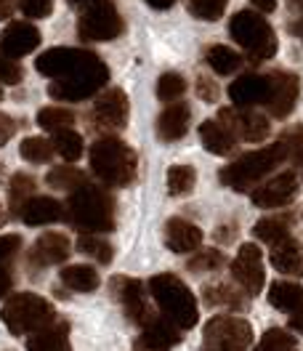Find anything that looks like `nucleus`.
<instances>
[{
    "label": "nucleus",
    "mask_w": 303,
    "mask_h": 351,
    "mask_svg": "<svg viewBox=\"0 0 303 351\" xmlns=\"http://www.w3.org/2000/svg\"><path fill=\"white\" fill-rule=\"evenodd\" d=\"M62 285L72 293H93L96 287L101 285V277L93 266L88 263H75V266H66L62 271Z\"/></svg>",
    "instance_id": "31"
},
{
    "label": "nucleus",
    "mask_w": 303,
    "mask_h": 351,
    "mask_svg": "<svg viewBox=\"0 0 303 351\" xmlns=\"http://www.w3.org/2000/svg\"><path fill=\"white\" fill-rule=\"evenodd\" d=\"M282 144H284V152L287 157L295 162V173L298 178H303V125H293L282 133Z\"/></svg>",
    "instance_id": "43"
},
{
    "label": "nucleus",
    "mask_w": 303,
    "mask_h": 351,
    "mask_svg": "<svg viewBox=\"0 0 303 351\" xmlns=\"http://www.w3.org/2000/svg\"><path fill=\"white\" fill-rule=\"evenodd\" d=\"M269 77V96H266V110L271 112V117L284 120L298 104V93H301V77L295 72L287 69H274L266 75Z\"/></svg>",
    "instance_id": "13"
},
{
    "label": "nucleus",
    "mask_w": 303,
    "mask_h": 351,
    "mask_svg": "<svg viewBox=\"0 0 303 351\" xmlns=\"http://www.w3.org/2000/svg\"><path fill=\"white\" fill-rule=\"evenodd\" d=\"M19 8L27 19H45L53 11V0H19Z\"/></svg>",
    "instance_id": "46"
},
{
    "label": "nucleus",
    "mask_w": 303,
    "mask_h": 351,
    "mask_svg": "<svg viewBox=\"0 0 303 351\" xmlns=\"http://www.w3.org/2000/svg\"><path fill=\"white\" fill-rule=\"evenodd\" d=\"M298 186H301V178L295 171L274 176L271 181H263L253 189V205H258L263 210L287 208L293 199L298 197Z\"/></svg>",
    "instance_id": "16"
},
{
    "label": "nucleus",
    "mask_w": 303,
    "mask_h": 351,
    "mask_svg": "<svg viewBox=\"0 0 303 351\" xmlns=\"http://www.w3.org/2000/svg\"><path fill=\"white\" fill-rule=\"evenodd\" d=\"M38 125L48 133L66 131L75 125V112L66 110V107H43L38 112Z\"/></svg>",
    "instance_id": "38"
},
{
    "label": "nucleus",
    "mask_w": 303,
    "mask_h": 351,
    "mask_svg": "<svg viewBox=\"0 0 303 351\" xmlns=\"http://www.w3.org/2000/svg\"><path fill=\"white\" fill-rule=\"evenodd\" d=\"M53 141H48L43 136H27L22 144H19V154H22V160L27 162H32V165H38V162H48L51 157H53Z\"/></svg>",
    "instance_id": "40"
},
{
    "label": "nucleus",
    "mask_w": 303,
    "mask_h": 351,
    "mask_svg": "<svg viewBox=\"0 0 303 351\" xmlns=\"http://www.w3.org/2000/svg\"><path fill=\"white\" fill-rule=\"evenodd\" d=\"M184 330L173 325L168 317H152L149 322L141 328V335L136 338L133 349L136 351H171L181 343Z\"/></svg>",
    "instance_id": "18"
},
{
    "label": "nucleus",
    "mask_w": 303,
    "mask_h": 351,
    "mask_svg": "<svg viewBox=\"0 0 303 351\" xmlns=\"http://www.w3.org/2000/svg\"><path fill=\"white\" fill-rule=\"evenodd\" d=\"M72 256V245L69 237L62 232H45L38 240L32 242L29 253H27V261L32 269H45V266H59Z\"/></svg>",
    "instance_id": "17"
},
{
    "label": "nucleus",
    "mask_w": 303,
    "mask_h": 351,
    "mask_svg": "<svg viewBox=\"0 0 303 351\" xmlns=\"http://www.w3.org/2000/svg\"><path fill=\"white\" fill-rule=\"evenodd\" d=\"M14 133H16V123H14L8 114H3V112H0V147H3V144H8Z\"/></svg>",
    "instance_id": "49"
},
{
    "label": "nucleus",
    "mask_w": 303,
    "mask_h": 351,
    "mask_svg": "<svg viewBox=\"0 0 303 351\" xmlns=\"http://www.w3.org/2000/svg\"><path fill=\"white\" fill-rule=\"evenodd\" d=\"M3 221H5V216H3V213H0V223H3Z\"/></svg>",
    "instance_id": "57"
},
{
    "label": "nucleus",
    "mask_w": 303,
    "mask_h": 351,
    "mask_svg": "<svg viewBox=\"0 0 303 351\" xmlns=\"http://www.w3.org/2000/svg\"><path fill=\"white\" fill-rule=\"evenodd\" d=\"M218 120L237 136V141H247V144H258L271 133L269 117L247 107H223L218 112Z\"/></svg>",
    "instance_id": "11"
},
{
    "label": "nucleus",
    "mask_w": 303,
    "mask_h": 351,
    "mask_svg": "<svg viewBox=\"0 0 303 351\" xmlns=\"http://www.w3.org/2000/svg\"><path fill=\"white\" fill-rule=\"evenodd\" d=\"M27 351H72L69 346V322L56 319L48 328L27 338Z\"/></svg>",
    "instance_id": "25"
},
{
    "label": "nucleus",
    "mask_w": 303,
    "mask_h": 351,
    "mask_svg": "<svg viewBox=\"0 0 303 351\" xmlns=\"http://www.w3.org/2000/svg\"><path fill=\"white\" fill-rule=\"evenodd\" d=\"M22 77H24V69L19 66V62L0 53V83L3 86H19Z\"/></svg>",
    "instance_id": "45"
},
{
    "label": "nucleus",
    "mask_w": 303,
    "mask_h": 351,
    "mask_svg": "<svg viewBox=\"0 0 303 351\" xmlns=\"http://www.w3.org/2000/svg\"><path fill=\"white\" fill-rule=\"evenodd\" d=\"M226 256L218 250V247H202L195 250L189 258H186V269L195 271V274H208V271H218L226 266Z\"/></svg>",
    "instance_id": "35"
},
{
    "label": "nucleus",
    "mask_w": 303,
    "mask_h": 351,
    "mask_svg": "<svg viewBox=\"0 0 303 351\" xmlns=\"http://www.w3.org/2000/svg\"><path fill=\"white\" fill-rule=\"evenodd\" d=\"M202 229L186 219H168L165 226H162V240L168 245L171 253H178V256H186V253H195L202 245Z\"/></svg>",
    "instance_id": "20"
},
{
    "label": "nucleus",
    "mask_w": 303,
    "mask_h": 351,
    "mask_svg": "<svg viewBox=\"0 0 303 351\" xmlns=\"http://www.w3.org/2000/svg\"><path fill=\"white\" fill-rule=\"evenodd\" d=\"M271 266L282 271V274H293V277H303V247L295 237L271 245Z\"/></svg>",
    "instance_id": "26"
},
{
    "label": "nucleus",
    "mask_w": 303,
    "mask_h": 351,
    "mask_svg": "<svg viewBox=\"0 0 303 351\" xmlns=\"http://www.w3.org/2000/svg\"><path fill=\"white\" fill-rule=\"evenodd\" d=\"M205 62L216 75H234L242 66V56L229 45H210L205 53Z\"/></svg>",
    "instance_id": "33"
},
{
    "label": "nucleus",
    "mask_w": 303,
    "mask_h": 351,
    "mask_svg": "<svg viewBox=\"0 0 303 351\" xmlns=\"http://www.w3.org/2000/svg\"><path fill=\"white\" fill-rule=\"evenodd\" d=\"M232 277L239 285V290H245L250 298L258 295L263 285H266V274H263V253L256 242H245L239 247V253L232 261Z\"/></svg>",
    "instance_id": "15"
},
{
    "label": "nucleus",
    "mask_w": 303,
    "mask_h": 351,
    "mask_svg": "<svg viewBox=\"0 0 303 351\" xmlns=\"http://www.w3.org/2000/svg\"><path fill=\"white\" fill-rule=\"evenodd\" d=\"M40 45V29L29 22H11L0 32V53L8 59H22Z\"/></svg>",
    "instance_id": "19"
},
{
    "label": "nucleus",
    "mask_w": 303,
    "mask_h": 351,
    "mask_svg": "<svg viewBox=\"0 0 303 351\" xmlns=\"http://www.w3.org/2000/svg\"><path fill=\"white\" fill-rule=\"evenodd\" d=\"M199 141L202 147L216 157H229V154L237 149V136L229 131L221 120H205L199 125Z\"/></svg>",
    "instance_id": "24"
},
{
    "label": "nucleus",
    "mask_w": 303,
    "mask_h": 351,
    "mask_svg": "<svg viewBox=\"0 0 303 351\" xmlns=\"http://www.w3.org/2000/svg\"><path fill=\"white\" fill-rule=\"evenodd\" d=\"M99 62V56L88 48H48L38 56V72L51 77V80H64V77H72L77 72H83L88 66H93Z\"/></svg>",
    "instance_id": "10"
},
{
    "label": "nucleus",
    "mask_w": 303,
    "mask_h": 351,
    "mask_svg": "<svg viewBox=\"0 0 303 351\" xmlns=\"http://www.w3.org/2000/svg\"><path fill=\"white\" fill-rule=\"evenodd\" d=\"M197 186V171L192 165H171L168 168V192L173 197L192 195Z\"/></svg>",
    "instance_id": "37"
},
{
    "label": "nucleus",
    "mask_w": 303,
    "mask_h": 351,
    "mask_svg": "<svg viewBox=\"0 0 303 351\" xmlns=\"http://www.w3.org/2000/svg\"><path fill=\"white\" fill-rule=\"evenodd\" d=\"M284 160H287L284 144L277 141V144H271V147H263V149H256V152L242 154L239 160L229 162L226 168H221L218 181H221L223 186L234 189V192H250V189H256L274 168H280Z\"/></svg>",
    "instance_id": "3"
},
{
    "label": "nucleus",
    "mask_w": 303,
    "mask_h": 351,
    "mask_svg": "<svg viewBox=\"0 0 303 351\" xmlns=\"http://www.w3.org/2000/svg\"><path fill=\"white\" fill-rule=\"evenodd\" d=\"M293 223H295V216H293V213H271V216H263V219L253 226V234L271 247V245H277V242L293 237V234H290V232H293Z\"/></svg>",
    "instance_id": "27"
},
{
    "label": "nucleus",
    "mask_w": 303,
    "mask_h": 351,
    "mask_svg": "<svg viewBox=\"0 0 303 351\" xmlns=\"http://www.w3.org/2000/svg\"><path fill=\"white\" fill-rule=\"evenodd\" d=\"M256 351H295V338L287 330L271 328L263 332V338H260V343L256 346Z\"/></svg>",
    "instance_id": "44"
},
{
    "label": "nucleus",
    "mask_w": 303,
    "mask_h": 351,
    "mask_svg": "<svg viewBox=\"0 0 303 351\" xmlns=\"http://www.w3.org/2000/svg\"><path fill=\"white\" fill-rule=\"evenodd\" d=\"M290 328L303 335V308L301 311H295V314H290Z\"/></svg>",
    "instance_id": "53"
},
{
    "label": "nucleus",
    "mask_w": 303,
    "mask_h": 351,
    "mask_svg": "<svg viewBox=\"0 0 303 351\" xmlns=\"http://www.w3.org/2000/svg\"><path fill=\"white\" fill-rule=\"evenodd\" d=\"M53 149L59 152V157H64L66 162H75V160H80V154L86 152V144H83V136L77 131H72V128H66V131H59L53 133Z\"/></svg>",
    "instance_id": "39"
},
{
    "label": "nucleus",
    "mask_w": 303,
    "mask_h": 351,
    "mask_svg": "<svg viewBox=\"0 0 303 351\" xmlns=\"http://www.w3.org/2000/svg\"><path fill=\"white\" fill-rule=\"evenodd\" d=\"M0 319L3 325L11 330L14 335H32L38 330L48 328L51 322H56V308L51 306L45 298L35 293H16L11 295L3 308H0Z\"/></svg>",
    "instance_id": "6"
},
{
    "label": "nucleus",
    "mask_w": 303,
    "mask_h": 351,
    "mask_svg": "<svg viewBox=\"0 0 303 351\" xmlns=\"http://www.w3.org/2000/svg\"><path fill=\"white\" fill-rule=\"evenodd\" d=\"M22 250L19 234H0V298H5L14 287V261Z\"/></svg>",
    "instance_id": "28"
},
{
    "label": "nucleus",
    "mask_w": 303,
    "mask_h": 351,
    "mask_svg": "<svg viewBox=\"0 0 303 351\" xmlns=\"http://www.w3.org/2000/svg\"><path fill=\"white\" fill-rule=\"evenodd\" d=\"M128 114H130L128 93L123 88H107L93 101L90 123L96 128H101V131H120V128H125Z\"/></svg>",
    "instance_id": "14"
},
{
    "label": "nucleus",
    "mask_w": 303,
    "mask_h": 351,
    "mask_svg": "<svg viewBox=\"0 0 303 351\" xmlns=\"http://www.w3.org/2000/svg\"><path fill=\"white\" fill-rule=\"evenodd\" d=\"M269 304L274 308H280L284 314H295L303 308V285L290 282V280H280L271 282L269 287Z\"/></svg>",
    "instance_id": "29"
},
{
    "label": "nucleus",
    "mask_w": 303,
    "mask_h": 351,
    "mask_svg": "<svg viewBox=\"0 0 303 351\" xmlns=\"http://www.w3.org/2000/svg\"><path fill=\"white\" fill-rule=\"evenodd\" d=\"M186 93V80L178 72H162L157 80V99L165 104H173Z\"/></svg>",
    "instance_id": "41"
},
{
    "label": "nucleus",
    "mask_w": 303,
    "mask_h": 351,
    "mask_svg": "<svg viewBox=\"0 0 303 351\" xmlns=\"http://www.w3.org/2000/svg\"><path fill=\"white\" fill-rule=\"evenodd\" d=\"M229 0H186V11L199 22H218Z\"/></svg>",
    "instance_id": "42"
},
{
    "label": "nucleus",
    "mask_w": 303,
    "mask_h": 351,
    "mask_svg": "<svg viewBox=\"0 0 303 351\" xmlns=\"http://www.w3.org/2000/svg\"><path fill=\"white\" fill-rule=\"evenodd\" d=\"M147 290L154 298V304L160 306L162 317H168L173 325H178L181 330H192L197 325V319H199L197 298L192 295V290L186 287V282L181 277H175L171 271L154 274Z\"/></svg>",
    "instance_id": "4"
},
{
    "label": "nucleus",
    "mask_w": 303,
    "mask_h": 351,
    "mask_svg": "<svg viewBox=\"0 0 303 351\" xmlns=\"http://www.w3.org/2000/svg\"><path fill=\"white\" fill-rule=\"evenodd\" d=\"M77 250L86 253L88 258H93L96 263H101V266L112 263V258H114V247H112V242L104 240L101 234H80Z\"/></svg>",
    "instance_id": "36"
},
{
    "label": "nucleus",
    "mask_w": 303,
    "mask_h": 351,
    "mask_svg": "<svg viewBox=\"0 0 303 351\" xmlns=\"http://www.w3.org/2000/svg\"><path fill=\"white\" fill-rule=\"evenodd\" d=\"M213 237H216L221 245H229V242H234V240H237V223L232 221L229 226H226V223H223V226H218L216 232H213Z\"/></svg>",
    "instance_id": "48"
},
{
    "label": "nucleus",
    "mask_w": 303,
    "mask_h": 351,
    "mask_svg": "<svg viewBox=\"0 0 303 351\" xmlns=\"http://www.w3.org/2000/svg\"><path fill=\"white\" fill-rule=\"evenodd\" d=\"M197 96L202 99V101H208V104H216L218 101V83L213 80V77H208V75H197Z\"/></svg>",
    "instance_id": "47"
},
{
    "label": "nucleus",
    "mask_w": 303,
    "mask_h": 351,
    "mask_svg": "<svg viewBox=\"0 0 303 351\" xmlns=\"http://www.w3.org/2000/svg\"><path fill=\"white\" fill-rule=\"evenodd\" d=\"M109 287H112L114 301L125 308V314H128V319L133 325L144 328L152 317H154L149 304H147V290H144V282H141V280L117 274V277H112Z\"/></svg>",
    "instance_id": "12"
},
{
    "label": "nucleus",
    "mask_w": 303,
    "mask_h": 351,
    "mask_svg": "<svg viewBox=\"0 0 303 351\" xmlns=\"http://www.w3.org/2000/svg\"><path fill=\"white\" fill-rule=\"evenodd\" d=\"M202 298L208 306H229V308H245L247 306V293L237 290L229 282H213V285H205L202 290Z\"/></svg>",
    "instance_id": "30"
},
{
    "label": "nucleus",
    "mask_w": 303,
    "mask_h": 351,
    "mask_svg": "<svg viewBox=\"0 0 303 351\" xmlns=\"http://www.w3.org/2000/svg\"><path fill=\"white\" fill-rule=\"evenodd\" d=\"M287 32H290V35H298V38L303 40V19H301V22H290V24H287Z\"/></svg>",
    "instance_id": "55"
},
{
    "label": "nucleus",
    "mask_w": 303,
    "mask_h": 351,
    "mask_svg": "<svg viewBox=\"0 0 303 351\" xmlns=\"http://www.w3.org/2000/svg\"><path fill=\"white\" fill-rule=\"evenodd\" d=\"M90 171L93 176L104 184V186H114V189H123L130 186L136 181L138 173V160L136 152L130 149L123 138H114V136H101L90 144Z\"/></svg>",
    "instance_id": "2"
},
{
    "label": "nucleus",
    "mask_w": 303,
    "mask_h": 351,
    "mask_svg": "<svg viewBox=\"0 0 303 351\" xmlns=\"http://www.w3.org/2000/svg\"><path fill=\"white\" fill-rule=\"evenodd\" d=\"M109 83V69L107 64L99 59L93 66H88L83 72L64 77V80H53L48 86V96L56 99V101H86L101 93V88Z\"/></svg>",
    "instance_id": "8"
},
{
    "label": "nucleus",
    "mask_w": 303,
    "mask_h": 351,
    "mask_svg": "<svg viewBox=\"0 0 303 351\" xmlns=\"http://www.w3.org/2000/svg\"><path fill=\"white\" fill-rule=\"evenodd\" d=\"M35 189H38V181L29 173L11 176V184H8V208H11V216H19L22 213L27 199L35 197Z\"/></svg>",
    "instance_id": "32"
},
{
    "label": "nucleus",
    "mask_w": 303,
    "mask_h": 351,
    "mask_svg": "<svg viewBox=\"0 0 303 351\" xmlns=\"http://www.w3.org/2000/svg\"><path fill=\"white\" fill-rule=\"evenodd\" d=\"M152 8H157V11H165V8H171L175 0H147Z\"/></svg>",
    "instance_id": "54"
},
{
    "label": "nucleus",
    "mask_w": 303,
    "mask_h": 351,
    "mask_svg": "<svg viewBox=\"0 0 303 351\" xmlns=\"http://www.w3.org/2000/svg\"><path fill=\"white\" fill-rule=\"evenodd\" d=\"M45 184L51 189H66V192H75L77 186L88 184L86 173L80 168H72V165H59V168H51L45 176Z\"/></svg>",
    "instance_id": "34"
},
{
    "label": "nucleus",
    "mask_w": 303,
    "mask_h": 351,
    "mask_svg": "<svg viewBox=\"0 0 303 351\" xmlns=\"http://www.w3.org/2000/svg\"><path fill=\"white\" fill-rule=\"evenodd\" d=\"M229 35L247 53V59L253 64L271 59L277 53V48H280L269 19L260 11H253V8H242L229 19Z\"/></svg>",
    "instance_id": "5"
},
{
    "label": "nucleus",
    "mask_w": 303,
    "mask_h": 351,
    "mask_svg": "<svg viewBox=\"0 0 303 351\" xmlns=\"http://www.w3.org/2000/svg\"><path fill=\"white\" fill-rule=\"evenodd\" d=\"M253 5H256V11H260V14H269V11L277 8V0H253Z\"/></svg>",
    "instance_id": "52"
},
{
    "label": "nucleus",
    "mask_w": 303,
    "mask_h": 351,
    "mask_svg": "<svg viewBox=\"0 0 303 351\" xmlns=\"http://www.w3.org/2000/svg\"><path fill=\"white\" fill-rule=\"evenodd\" d=\"M0 99H3V90H0Z\"/></svg>",
    "instance_id": "58"
},
{
    "label": "nucleus",
    "mask_w": 303,
    "mask_h": 351,
    "mask_svg": "<svg viewBox=\"0 0 303 351\" xmlns=\"http://www.w3.org/2000/svg\"><path fill=\"white\" fill-rule=\"evenodd\" d=\"M123 16L112 0H104L77 14V38L86 43H109L117 35H123Z\"/></svg>",
    "instance_id": "9"
},
{
    "label": "nucleus",
    "mask_w": 303,
    "mask_h": 351,
    "mask_svg": "<svg viewBox=\"0 0 303 351\" xmlns=\"http://www.w3.org/2000/svg\"><path fill=\"white\" fill-rule=\"evenodd\" d=\"M287 8H290V11H298V14H303V0H287Z\"/></svg>",
    "instance_id": "56"
},
{
    "label": "nucleus",
    "mask_w": 303,
    "mask_h": 351,
    "mask_svg": "<svg viewBox=\"0 0 303 351\" xmlns=\"http://www.w3.org/2000/svg\"><path fill=\"white\" fill-rule=\"evenodd\" d=\"M253 328L247 319L218 314L202 330V351H250Z\"/></svg>",
    "instance_id": "7"
},
{
    "label": "nucleus",
    "mask_w": 303,
    "mask_h": 351,
    "mask_svg": "<svg viewBox=\"0 0 303 351\" xmlns=\"http://www.w3.org/2000/svg\"><path fill=\"white\" fill-rule=\"evenodd\" d=\"M189 120H192V110L189 104L184 101H173L168 104L165 110L157 114V138L165 141V144H173V141H181L186 131H189Z\"/></svg>",
    "instance_id": "22"
},
{
    "label": "nucleus",
    "mask_w": 303,
    "mask_h": 351,
    "mask_svg": "<svg viewBox=\"0 0 303 351\" xmlns=\"http://www.w3.org/2000/svg\"><path fill=\"white\" fill-rule=\"evenodd\" d=\"M77 14L80 11H88V8H93V5H99V3H104V0H66Z\"/></svg>",
    "instance_id": "51"
},
{
    "label": "nucleus",
    "mask_w": 303,
    "mask_h": 351,
    "mask_svg": "<svg viewBox=\"0 0 303 351\" xmlns=\"http://www.w3.org/2000/svg\"><path fill=\"white\" fill-rule=\"evenodd\" d=\"M19 219L27 226H45V223H56V221L66 219L64 202H59L56 197H45V195H35L32 199H27V205L22 208Z\"/></svg>",
    "instance_id": "23"
},
{
    "label": "nucleus",
    "mask_w": 303,
    "mask_h": 351,
    "mask_svg": "<svg viewBox=\"0 0 303 351\" xmlns=\"http://www.w3.org/2000/svg\"><path fill=\"white\" fill-rule=\"evenodd\" d=\"M16 5H19V0H0V22L11 19L14 11H16Z\"/></svg>",
    "instance_id": "50"
},
{
    "label": "nucleus",
    "mask_w": 303,
    "mask_h": 351,
    "mask_svg": "<svg viewBox=\"0 0 303 351\" xmlns=\"http://www.w3.org/2000/svg\"><path fill=\"white\" fill-rule=\"evenodd\" d=\"M266 96H269V77L258 75V72H247V75H239L237 80L229 86V99L234 101V107H258L266 104Z\"/></svg>",
    "instance_id": "21"
},
{
    "label": "nucleus",
    "mask_w": 303,
    "mask_h": 351,
    "mask_svg": "<svg viewBox=\"0 0 303 351\" xmlns=\"http://www.w3.org/2000/svg\"><path fill=\"white\" fill-rule=\"evenodd\" d=\"M66 221L83 234H104L114 229V197L104 186L83 184L64 202Z\"/></svg>",
    "instance_id": "1"
}]
</instances>
